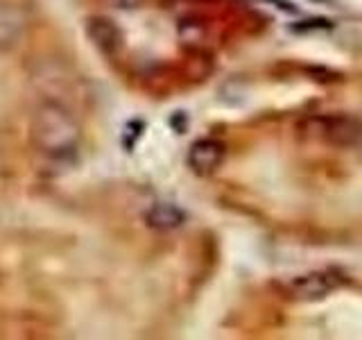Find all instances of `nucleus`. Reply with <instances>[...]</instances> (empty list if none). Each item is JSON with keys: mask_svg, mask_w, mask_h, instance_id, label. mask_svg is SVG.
Listing matches in <instances>:
<instances>
[{"mask_svg": "<svg viewBox=\"0 0 362 340\" xmlns=\"http://www.w3.org/2000/svg\"><path fill=\"white\" fill-rule=\"evenodd\" d=\"M79 125L73 113L57 102H43L32 113L30 139L37 150L50 159H66L75 154L79 145Z\"/></svg>", "mask_w": 362, "mask_h": 340, "instance_id": "1", "label": "nucleus"}, {"mask_svg": "<svg viewBox=\"0 0 362 340\" xmlns=\"http://www.w3.org/2000/svg\"><path fill=\"white\" fill-rule=\"evenodd\" d=\"M297 132L303 139L333 147H354L362 143V120L349 113H313L297 125Z\"/></svg>", "mask_w": 362, "mask_h": 340, "instance_id": "2", "label": "nucleus"}, {"mask_svg": "<svg viewBox=\"0 0 362 340\" xmlns=\"http://www.w3.org/2000/svg\"><path fill=\"white\" fill-rule=\"evenodd\" d=\"M344 277L337 270H310L281 281V293L294 302H320L337 288H342Z\"/></svg>", "mask_w": 362, "mask_h": 340, "instance_id": "3", "label": "nucleus"}, {"mask_svg": "<svg viewBox=\"0 0 362 340\" xmlns=\"http://www.w3.org/2000/svg\"><path fill=\"white\" fill-rule=\"evenodd\" d=\"M226 157V147L218 139H197L188 147V166L197 175H213Z\"/></svg>", "mask_w": 362, "mask_h": 340, "instance_id": "4", "label": "nucleus"}, {"mask_svg": "<svg viewBox=\"0 0 362 340\" xmlns=\"http://www.w3.org/2000/svg\"><path fill=\"white\" fill-rule=\"evenodd\" d=\"M86 34L93 45L107 55H116L122 45V32L105 16H93L86 23Z\"/></svg>", "mask_w": 362, "mask_h": 340, "instance_id": "5", "label": "nucleus"}, {"mask_svg": "<svg viewBox=\"0 0 362 340\" xmlns=\"http://www.w3.org/2000/svg\"><path fill=\"white\" fill-rule=\"evenodd\" d=\"M145 222L156 232H173L186 222V211L175 202H156L145 211Z\"/></svg>", "mask_w": 362, "mask_h": 340, "instance_id": "6", "label": "nucleus"}, {"mask_svg": "<svg viewBox=\"0 0 362 340\" xmlns=\"http://www.w3.org/2000/svg\"><path fill=\"white\" fill-rule=\"evenodd\" d=\"M23 30H25V21H23L21 11L0 5V52L14 48L23 37Z\"/></svg>", "mask_w": 362, "mask_h": 340, "instance_id": "7", "label": "nucleus"}, {"mask_svg": "<svg viewBox=\"0 0 362 340\" xmlns=\"http://www.w3.org/2000/svg\"><path fill=\"white\" fill-rule=\"evenodd\" d=\"M258 3L274 7V9L283 11V14H299V7L294 3H290V0H258Z\"/></svg>", "mask_w": 362, "mask_h": 340, "instance_id": "8", "label": "nucleus"}, {"mask_svg": "<svg viewBox=\"0 0 362 340\" xmlns=\"http://www.w3.org/2000/svg\"><path fill=\"white\" fill-rule=\"evenodd\" d=\"M328 28H333V23H331V21H326V18H313V21L301 23V26H297L294 30L305 32V30H328Z\"/></svg>", "mask_w": 362, "mask_h": 340, "instance_id": "9", "label": "nucleus"}, {"mask_svg": "<svg viewBox=\"0 0 362 340\" xmlns=\"http://www.w3.org/2000/svg\"><path fill=\"white\" fill-rule=\"evenodd\" d=\"M107 3L116 9H134V7H139L143 0H107Z\"/></svg>", "mask_w": 362, "mask_h": 340, "instance_id": "10", "label": "nucleus"}]
</instances>
